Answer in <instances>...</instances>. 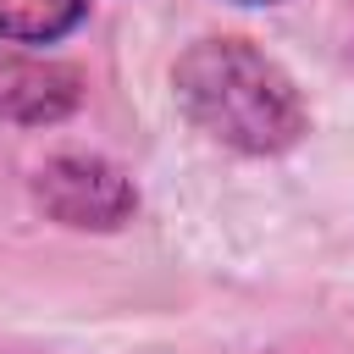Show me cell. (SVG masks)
<instances>
[{
  "label": "cell",
  "instance_id": "cell-5",
  "mask_svg": "<svg viewBox=\"0 0 354 354\" xmlns=\"http://www.w3.org/2000/svg\"><path fill=\"white\" fill-rule=\"evenodd\" d=\"M238 6H271V0H238Z\"/></svg>",
  "mask_w": 354,
  "mask_h": 354
},
{
  "label": "cell",
  "instance_id": "cell-2",
  "mask_svg": "<svg viewBox=\"0 0 354 354\" xmlns=\"http://www.w3.org/2000/svg\"><path fill=\"white\" fill-rule=\"evenodd\" d=\"M33 194L61 227H94V232H111L138 210L133 183L100 155H55V160H44Z\"/></svg>",
  "mask_w": 354,
  "mask_h": 354
},
{
  "label": "cell",
  "instance_id": "cell-1",
  "mask_svg": "<svg viewBox=\"0 0 354 354\" xmlns=\"http://www.w3.org/2000/svg\"><path fill=\"white\" fill-rule=\"evenodd\" d=\"M177 100L199 133L238 155H282L304 138L310 116L293 77L249 39H199L171 66Z\"/></svg>",
  "mask_w": 354,
  "mask_h": 354
},
{
  "label": "cell",
  "instance_id": "cell-3",
  "mask_svg": "<svg viewBox=\"0 0 354 354\" xmlns=\"http://www.w3.org/2000/svg\"><path fill=\"white\" fill-rule=\"evenodd\" d=\"M77 105V72L61 61L6 55L0 61V122H61Z\"/></svg>",
  "mask_w": 354,
  "mask_h": 354
},
{
  "label": "cell",
  "instance_id": "cell-4",
  "mask_svg": "<svg viewBox=\"0 0 354 354\" xmlns=\"http://www.w3.org/2000/svg\"><path fill=\"white\" fill-rule=\"evenodd\" d=\"M88 0H0V39L11 44H55L83 22Z\"/></svg>",
  "mask_w": 354,
  "mask_h": 354
}]
</instances>
